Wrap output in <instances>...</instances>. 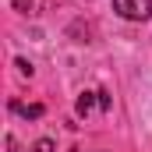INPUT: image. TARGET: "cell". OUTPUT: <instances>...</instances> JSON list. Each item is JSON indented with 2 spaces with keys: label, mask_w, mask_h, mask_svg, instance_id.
<instances>
[{
  "label": "cell",
  "mask_w": 152,
  "mask_h": 152,
  "mask_svg": "<svg viewBox=\"0 0 152 152\" xmlns=\"http://www.w3.org/2000/svg\"><path fill=\"white\" fill-rule=\"evenodd\" d=\"M96 103H99V92H81V96H78V103H75V113H78V117H88Z\"/></svg>",
  "instance_id": "7a4b0ae2"
},
{
  "label": "cell",
  "mask_w": 152,
  "mask_h": 152,
  "mask_svg": "<svg viewBox=\"0 0 152 152\" xmlns=\"http://www.w3.org/2000/svg\"><path fill=\"white\" fill-rule=\"evenodd\" d=\"M14 67H18V71H21L25 78H32V64H28L25 57H18V60H14Z\"/></svg>",
  "instance_id": "277c9868"
},
{
  "label": "cell",
  "mask_w": 152,
  "mask_h": 152,
  "mask_svg": "<svg viewBox=\"0 0 152 152\" xmlns=\"http://www.w3.org/2000/svg\"><path fill=\"white\" fill-rule=\"evenodd\" d=\"M32 152H53V142L50 138H39L36 145H32Z\"/></svg>",
  "instance_id": "5b68a950"
},
{
  "label": "cell",
  "mask_w": 152,
  "mask_h": 152,
  "mask_svg": "<svg viewBox=\"0 0 152 152\" xmlns=\"http://www.w3.org/2000/svg\"><path fill=\"white\" fill-rule=\"evenodd\" d=\"M99 110H110V96H106L103 88H99Z\"/></svg>",
  "instance_id": "8992f818"
},
{
  "label": "cell",
  "mask_w": 152,
  "mask_h": 152,
  "mask_svg": "<svg viewBox=\"0 0 152 152\" xmlns=\"http://www.w3.org/2000/svg\"><path fill=\"white\" fill-rule=\"evenodd\" d=\"M11 4H14L18 11H28V7H32V0H11Z\"/></svg>",
  "instance_id": "52a82bcc"
},
{
  "label": "cell",
  "mask_w": 152,
  "mask_h": 152,
  "mask_svg": "<svg viewBox=\"0 0 152 152\" xmlns=\"http://www.w3.org/2000/svg\"><path fill=\"white\" fill-rule=\"evenodd\" d=\"M11 110H18V113L25 117V120H36V117H42V106H39V103H32V106H21V103H11Z\"/></svg>",
  "instance_id": "3957f363"
},
{
  "label": "cell",
  "mask_w": 152,
  "mask_h": 152,
  "mask_svg": "<svg viewBox=\"0 0 152 152\" xmlns=\"http://www.w3.org/2000/svg\"><path fill=\"white\" fill-rule=\"evenodd\" d=\"M113 11L127 21H149L152 18V0H110Z\"/></svg>",
  "instance_id": "6da1fadb"
},
{
  "label": "cell",
  "mask_w": 152,
  "mask_h": 152,
  "mask_svg": "<svg viewBox=\"0 0 152 152\" xmlns=\"http://www.w3.org/2000/svg\"><path fill=\"white\" fill-rule=\"evenodd\" d=\"M7 152H18V149H14V138H7Z\"/></svg>",
  "instance_id": "ba28073f"
}]
</instances>
